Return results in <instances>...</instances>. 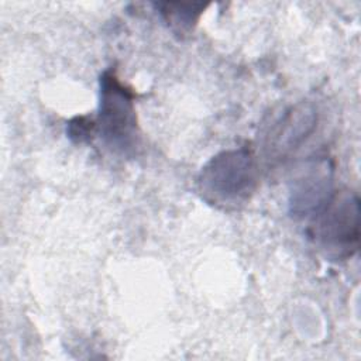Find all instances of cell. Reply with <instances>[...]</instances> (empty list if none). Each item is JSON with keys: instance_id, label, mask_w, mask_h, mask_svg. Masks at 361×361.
<instances>
[{"instance_id": "6da1fadb", "label": "cell", "mask_w": 361, "mask_h": 361, "mask_svg": "<svg viewBox=\"0 0 361 361\" xmlns=\"http://www.w3.org/2000/svg\"><path fill=\"white\" fill-rule=\"evenodd\" d=\"M197 190L209 204L234 210L245 204L258 185L257 158L248 148L214 155L197 176Z\"/></svg>"}, {"instance_id": "7a4b0ae2", "label": "cell", "mask_w": 361, "mask_h": 361, "mask_svg": "<svg viewBox=\"0 0 361 361\" xmlns=\"http://www.w3.org/2000/svg\"><path fill=\"white\" fill-rule=\"evenodd\" d=\"M99 83L100 102L94 128L107 148L131 157L140 147L134 93L111 69L103 72Z\"/></svg>"}, {"instance_id": "3957f363", "label": "cell", "mask_w": 361, "mask_h": 361, "mask_svg": "<svg viewBox=\"0 0 361 361\" xmlns=\"http://www.w3.org/2000/svg\"><path fill=\"white\" fill-rule=\"evenodd\" d=\"M310 237L330 259L350 258L360 241V199L351 190L334 192L313 216Z\"/></svg>"}, {"instance_id": "277c9868", "label": "cell", "mask_w": 361, "mask_h": 361, "mask_svg": "<svg viewBox=\"0 0 361 361\" xmlns=\"http://www.w3.org/2000/svg\"><path fill=\"white\" fill-rule=\"evenodd\" d=\"M333 164L327 155L306 159L293 173L289 186V210L293 217H313L331 197Z\"/></svg>"}, {"instance_id": "5b68a950", "label": "cell", "mask_w": 361, "mask_h": 361, "mask_svg": "<svg viewBox=\"0 0 361 361\" xmlns=\"http://www.w3.org/2000/svg\"><path fill=\"white\" fill-rule=\"evenodd\" d=\"M317 123L316 109L310 103H298L286 109L275 120L267 134L265 154L268 159H283L313 133Z\"/></svg>"}, {"instance_id": "8992f818", "label": "cell", "mask_w": 361, "mask_h": 361, "mask_svg": "<svg viewBox=\"0 0 361 361\" xmlns=\"http://www.w3.org/2000/svg\"><path fill=\"white\" fill-rule=\"evenodd\" d=\"M161 16L176 34H188L196 25L207 4L203 3H157Z\"/></svg>"}, {"instance_id": "52a82bcc", "label": "cell", "mask_w": 361, "mask_h": 361, "mask_svg": "<svg viewBox=\"0 0 361 361\" xmlns=\"http://www.w3.org/2000/svg\"><path fill=\"white\" fill-rule=\"evenodd\" d=\"M94 131V121L89 117H75L68 124V135L76 142L89 141Z\"/></svg>"}]
</instances>
